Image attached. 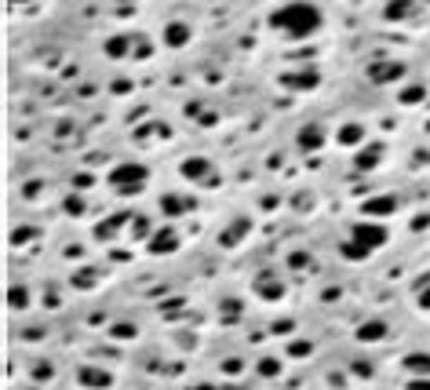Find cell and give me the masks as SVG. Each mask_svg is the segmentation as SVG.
Segmentation results:
<instances>
[{"mask_svg":"<svg viewBox=\"0 0 430 390\" xmlns=\"http://www.w3.org/2000/svg\"><path fill=\"white\" fill-rule=\"evenodd\" d=\"M317 26H321V11L314 4H303V0H295V4H285V8L274 11V30L285 33L288 40H303Z\"/></svg>","mask_w":430,"mask_h":390,"instance_id":"1","label":"cell"},{"mask_svg":"<svg viewBox=\"0 0 430 390\" xmlns=\"http://www.w3.org/2000/svg\"><path fill=\"white\" fill-rule=\"evenodd\" d=\"M386 226H379V223H357L354 226V241H347L343 245V255L347 259H364V255H372L376 248H383L386 245Z\"/></svg>","mask_w":430,"mask_h":390,"instance_id":"2","label":"cell"},{"mask_svg":"<svg viewBox=\"0 0 430 390\" xmlns=\"http://www.w3.org/2000/svg\"><path fill=\"white\" fill-rule=\"evenodd\" d=\"M142 183H146V168H139V164H121L110 171V186H117V190H139Z\"/></svg>","mask_w":430,"mask_h":390,"instance_id":"3","label":"cell"},{"mask_svg":"<svg viewBox=\"0 0 430 390\" xmlns=\"http://www.w3.org/2000/svg\"><path fill=\"white\" fill-rule=\"evenodd\" d=\"M255 295L266 299V303H274V299L285 295V285L277 281V274H259V277H255Z\"/></svg>","mask_w":430,"mask_h":390,"instance_id":"4","label":"cell"},{"mask_svg":"<svg viewBox=\"0 0 430 390\" xmlns=\"http://www.w3.org/2000/svg\"><path fill=\"white\" fill-rule=\"evenodd\" d=\"M281 84H285V88H292V92H310V88H317V73H314V70L285 73V77H281Z\"/></svg>","mask_w":430,"mask_h":390,"instance_id":"5","label":"cell"},{"mask_svg":"<svg viewBox=\"0 0 430 390\" xmlns=\"http://www.w3.org/2000/svg\"><path fill=\"white\" fill-rule=\"evenodd\" d=\"M176 248H179V237L171 233L168 226H161V230L154 233V241H149V252H154V255H161V252H176Z\"/></svg>","mask_w":430,"mask_h":390,"instance_id":"6","label":"cell"},{"mask_svg":"<svg viewBox=\"0 0 430 390\" xmlns=\"http://www.w3.org/2000/svg\"><path fill=\"white\" fill-rule=\"evenodd\" d=\"M186 40H190V26L186 23H168L164 26V44L168 48H183Z\"/></svg>","mask_w":430,"mask_h":390,"instance_id":"7","label":"cell"},{"mask_svg":"<svg viewBox=\"0 0 430 390\" xmlns=\"http://www.w3.org/2000/svg\"><path fill=\"white\" fill-rule=\"evenodd\" d=\"M369 77H372L376 84H391V80L401 77V66H398V62H376V66L369 70Z\"/></svg>","mask_w":430,"mask_h":390,"instance_id":"8","label":"cell"},{"mask_svg":"<svg viewBox=\"0 0 430 390\" xmlns=\"http://www.w3.org/2000/svg\"><path fill=\"white\" fill-rule=\"evenodd\" d=\"M398 212V197H376V201H364V215H391Z\"/></svg>","mask_w":430,"mask_h":390,"instance_id":"9","label":"cell"},{"mask_svg":"<svg viewBox=\"0 0 430 390\" xmlns=\"http://www.w3.org/2000/svg\"><path fill=\"white\" fill-rule=\"evenodd\" d=\"M128 48H135V40H128V37H110L106 40V55L110 59H124Z\"/></svg>","mask_w":430,"mask_h":390,"instance_id":"10","label":"cell"},{"mask_svg":"<svg viewBox=\"0 0 430 390\" xmlns=\"http://www.w3.org/2000/svg\"><path fill=\"white\" fill-rule=\"evenodd\" d=\"M84 386H110V372H102V368H84L77 376Z\"/></svg>","mask_w":430,"mask_h":390,"instance_id":"11","label":"cell"},{"mask_svg":"<svg viewBox=\"0 0 430 390\" xmlns=\"http://www.w3.org/2000/svg\"><path fill=\"white\" fill-rule=\"evenodd\" d=\"M339 146H357L361 139H364V128L361 124H347V128H339Z\"/></svg>","mask_w":430,"mask_h":390,"instance_id":"12","label":"cell"},{"mask_svg":"<svg viewBox=\"0 0 430 390\" xmlns=\"http://www.w3.org/2000/svg\"><path fill=\"white\" fill-rule=\"evenodd\" d=\"M183 176H186V179H204V176H208V161H201V157H197V161H186V164H183Z\"/></svg>","mask_w":430,"mask_h":390,"instance_id":"13","label":"cell"},{"mask_svg":"<svg viewBox=\"0 0 430 390\" xmlns=\"http://www.w3.org/2000/svg\"><path fill=\"white\" fill-rule=\"evenodd\" d=\"M361 339H379V336H386V324L383 321H372V324H361V332H357Z\"/></svg>","mask_w":430,"mask_h":390,"instance_id":"14","label":"cell"},{"mask_svg":"<svg viewBox=\"0 0 430 390\" xmlns=\"http://www.w3.org/2000/svg\"><path fill=\"white\" fill-rule=\"evenodd\" d=\"M161 208H164V212H171V215H179V212H186V208H190V201H176V193H171V197H164V201H161Z\"/></svg>","mask_w":430,"mask_h":390,"instance_id":"15","label":"cell"},{"mask_svg":"<svg viewBox=\"0 0 430 390\" xmlns=\"http://www.w3.org/2000/svg\"><path fill=\"white\" fill-rule=\"evenodd\" d=\"M303 146L307 150H317L321 146V128H307V132H303Z\"/></svg>","mask_w":430,"mask_h":390,"instance_id":"16","label":"cell"},{"mask_svg":"<svg viewBox=\"0 0 430 390\" xmlns=\"http://www.w3.org/2000/svg\"><path fill=\"white\" fill-rule=\"evenodd\" d=\"M405 368H423V372H426V368H430V358L416 354V358H408V361H405Z\"/></svg>","mask_w":430,"mask_h":390,"instance_id":"17","label":"cell"},{"mask_svg":"<svg viewBox=\"0 0 430 390\" xmlns=\"http://www.w3.org/2000/svg\"><path fill=\"white\" fill-rule=\"evenodd\" d=\"M11 307H26V288H11Z\"/></svg>","mask_w":430,"mask_h":390,"instance_id":"18","label":"cell"},{"mask_svg":"<svg viewBox=\"0 0 430 390\" xmlns=\"http://www.w3.org/2000/svg\"><path fill=\"white\" fill-rule=\"evenodd\" d=\"M376 161H379V150H372V154H361V157H357L361 168H369V164H376Z\"/></svg>","mask_w":430,"mask_h":390,"instance_id":"19","label":"cell"},{"mask_svg":"<svg viewBox=\"0 0 430 390\" xmlns=\"http://www.w3.org/2000/svg\"><path fill=\"white\" fill-rule=\"evenodd\" d=\"M419 307H423V310H430V285L419 292Z\"/></svg>","mask_w":430,"mask_h":390,"instance_id":"20","label":"cell"},{"mask_svg":"<svg viewBox=\"0 0 430 390\" xmlns=\"http://www.w3.org/2000/svg\"><path fill=\"white\" fill-rule=\"evenodd\" d=\"M259 368H263V376H274V372H277V361H263Z\"/></svg>","mask_w":430,"mask_h":390,"instance_id":"21","label":"cell"},{"mask_svg":"<svg viewBox=\"0 0 430 390\" xmlns=\"http://www.w3.org/2000/svg\"><path fill=\"white\" fill-rule=\"evenodd\" d=\"M419 95H423V88H408V92H405V102H412V99H419Z\"/></svg>","mask_w":430,"mask_h":390,"instance_id":"22","label":"cell"},{"mask_svg":"<svg viewBox=\"0 0 430 390\" xmlns=\"http://www.w3.org/2000/svg\"><path fill=\"white\" fill-rule=\"evenodd\" d=\"M190 390H219L215 383H197V386H190Z\"/></svg>","mask_w":430,"mask_h":390,"instance_id":"23","label":"cell"},{"mask_svg":"<svg viewBox=\"0 0 430 390\" xmlns=\"http://www.w3.org/2000/svg\"><path fill=\"white\" fill-rule=\"evenodd\" d=\"M15 4H26V0H15Z\"/></svg>","mask_w":430,"mask_h":390,"instance_id":"24","label":"cell"}]
</instances>
